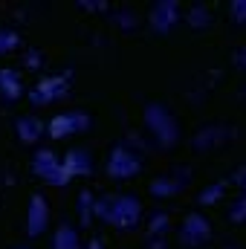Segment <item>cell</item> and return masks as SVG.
Instances as JSON below:
<instances>
[{"label":"cell","mask_w":246,"mask_h":249,"mask_svg":"<svg viewBox=\"0 0 246 249\" xmlns=\"http://www.w3.org/2000/svg\"><path fill=\"white\" fill-rule=\"evenodd\" d=\"M96 217L116 229H136L142 220V203L133 194H116V197H99L96 200Z\"/></svg>","instance_id":"obj_1"},{"label":"cell","mask_w":246,"mask_h":249,"mask_svg":"<svg viewBox=\"0 0 246 249\" xmlns=\"http://www.w3.org/2000/svg\"><path fill=\"white\" fill-rule=\"evenodd\" d=\"M145 124H148L151 136H154L162 148L177 145V139H180V124H177L174 113H171L162 102H151V105L145 107Z\"/></svg>","instance_id":"obj_2"},{"label":"cell","mask_w":246,"mask_h":249,"mask_svg":"<svg viewBox=\"0 0 246 249\" xmlns=\"http://www.w3.org/2000/svg\"><path fill=\"white\" fill-rule=\"evenodd\" d=\"M32 171L35 177H41L47 186H55V188H64L70 186V171L64 168V162L58 160V154L53 148H41L35 151V160H32Z\"/></svg>","instance_id":"obj_3"},{"label":"cell","mask_w":246,"mask_h":249,"mask_svg":"<svg viewBox=\"0 0 246 249\" xmlns=\"http://www.w3.org/2000/svg\"><path fill=\"white\" fill-rule=\"evenodd\" d=\"M67 90H70V75H50V78H41L29 90V102H32V107H47V105L64 99Z\"/></svg>","instance_id":"obj_4"},{"label":"cell","mask_w":246,"mask_h":249,"mask_svg":"<svg viewBox=\"0 0 246 249\" xmlns=\"http://www.w3.org/2000/svg\"><path fill=\"white\" fill-rule=\"evenodd\" d=\"M90 124H93L90 113H84V110H67V113L53 116V122L47 124V133H50L53 139H64V136L90 130Z\"/></svg>","instance_id":"obj_5"},{"label":"cell","mask_w":246,"mask_h":249,"mask_svg":"<svg viewBox=\"0 0 246 249\" xmlns=\"http://www.w3.org/2000/svg\"><path fill=\"white\" fill-rule=\"evenodd\" d=\"M209 238H211V223H209V217H203L200 212L185 214V220L180 223V244L194 249V247L209 244Z\"/></svg>","instance_id":"obj_6"},{"label":"cell","mask_w":246,"mask_h":249,"mask_svg":"<svg viewBox=\"0 0 246 249\" xmlns=\"http://www.w3.org/2000/svg\"><path fill=\"white\" fill-rule=\"evenodd\" d=\"M139 171H142L139 157L130 154L124 145H116V148L110 151V157H107V174H110L113 180H130V177H136Z\"/></svg>","instance_id":"obj_7"},{"label":"cell","mask_w":246,"mask_h":249,"mask_svg":"<svg viewBox=\"0 0 246 249\" xmlns=\"http://www.w3.org/2000/svg\"><path fill=\"white\" fill-rule=\"evenodd\" d=\"M50 226V203L44 194H32L29 206H26V235L29 238H41Z\"/></svg>","instance_id":"obj_8"},{"label":"cell","mask_w":246,"mask_h":249,"mask_svg":"<svg viewBox=\"0 0 246 249\" xmlns=\"http://www.w3.org/2000/svg\"><path fill=\"white\" fill-rule=\"evenodd\" d=\"M180 20V3L177 0H159L151 9V26L157 35H168Z\"/></svg>","instance_id":"obj_9"},{"label":"cell","mask_w":246,"mask_h":249,"mask_svg":"<svg viewBox=\"0 0 246 249\" xmlns=\"http://www.w3.org/2000/svg\"><path fill=\"white\" fill-rule=\"evenodd\" d=\"M64 168L70 171V177H90L93 174V157L84 148H72L64 154Z\"/></svg>","instance_id":"obj_10"},{"label":"cell","mask_w":246,"mask_h":249,"mask_svg":"<svg viewBox=\"0 0 246 249\" xmlns=\"http://www.w3.org/2000/svg\"><path fill=\"white\" fill-rule=\"evenodd\" d=\"M23 96V81L20 72L12 67H0V99L3 102H18Z\"/></svg>","instance_id":"obj_11"},{"label":"cell","mask_w":246,"mask_h":249,"mask_svg":"<svg viewBox=\"0 0 246 249\" xmlns=\"http://www.w3.org/2000/svg\"><path fill=\"white\" fill-rule=\"evenodd\" d=\"M15 130H18V139H20L23 145H32V142L41 139V133L47 130V124L41 122V119H35V116H20V119L15 122Z\"/></svg>","instance_id":"obj_12"},{"label":"cell","mask_w":246,"mask_h":249,"mask_svg":"<svg viewBox=\"0 0 246 249\" xmlns=\"http://www.w3.org/2000/svg\"><path fill=\"white\" fill-rule=\"evenodd\" d=\"M53 249H81V241H78V232L72 223H61L53 235Z\"/></svg>","instance_id":"obj_13"},{"label":"cell","mask_w":246,"mask_h":249,"mask_svg":"<svg viewBox=\"0 0 246 249\" xmlns=\"http://www.w3.org/2000/svg\"><path fill=\"white\" fill-rule=\"evenodd\" d=\"M223 194H226V180H217V183H211V186H206L200 191L197 203H200V206H214Z\"/></svg>","instance_id":"obj_14"},{"label":"cell","mask_w":246,"mask_h":249,"mask_svg":"<svg viewBox=\"0 0 246 249\" xmlns=\"http://www.w3.org/2000/svg\"><path fill=\"white\" fill-rule=\"evenodd\" d=\"M183 183L180 180H174V177H157L154 183H151V191L157 194V197H171L174 191H180Z\"/></svg>","instance_id":"obj_15"},{"label":"cell","mask_w":246,"mask_h":249,"mask_svg":"<svg viewBox=\"0 0 246 249\" xmlns=\"http://www.w3.org/2000/svg\"><path fill=\"white\" fill-rule=\"evenodd\" d=\"M78 214H81V223H93V214H96V203H93V194L90 191H81L78 194Z\"/></svg>","instance_id":"obj_16"},{"label":"cell","mask_w":246,"mask_h":249,"mask_svg":"<svg viewBox=\"0 0 246 249\" xmlns=\"http://www.w3.org/2000/svg\"><path fill=\"white\" fill-rule=\"evenodd\" d=\"M229 220L232 223H246V194H241L235 203H229Z\"/></svg>","instance_id":"obj_17"},{"label":"cell","mask_w":246,"mask_h":249,"mask_svg":"<svg viewBox=\"0 0 246 249\" xmlns=\"http://www.w3.org/2000/svg\"><path fill=\"white\" fill-rule=\"evenodd\" d=\"M18 44H20V35H18V32H12V29H0V55L12 53Z\"/></svg>","instance_id":"obj_18"},{"label":"cell","mask_w":246,"mask_h":249,"mask_svg":"<svg viewBox=\"0 0 246 249\" xmlns=\"http://www.w3.org/2000/svg\"><path fill=\"white\" fill-rule=\"evenodd\" d=\"M209 20H211L209 9H200V6H197V9H191V12H188V23H191V26H197V29H200V26H209Z\"/></svg>","instance_id":"obj_19"},{"label":"cell","mask_w":246,"mask_h":249,"mask_svg":"<svg viewBox=\"0 0 246 249\" xmlns=\"http://www.w3.org/2000/svg\"><path fill=\"white\" fill-rule=\"evenodd\" d=\"M229 9H232V20L235 23H246V0H232Z\"/></svg>","instance_id":"obj_20"},{"label":"cell","mask_w":246,"mask_h":249,"mask_svg":"<svg viewBox=\"0 0 246 249\" xmlns=\"http://www.w3.org/2000/svg\"><path fill=\"white\" fill-rule=\"evenodd\" d=\"M168 226V214L165 212H154V217H151V232H162Z\"/></svg>","instance_id":"obj_21"},{"label":"cell","mask_w":246,"mask_h":249,"mask_svg":"<svg viewBox=\"0 0 246 249\" xmlns=\"http://www.w3.org/2000/svg\"><path fill=\"white\" fill-rule=\"evenodd\" d=\"M232 183H235V186H238V188L246 194V165L235 168V174H232Z\"/></svg>","instance_id":"obj_22"},{"label":"cell","mask_w":246,"mask_h":249,"mask_svg":"<svg viewBox=\"0 0 246 249\" xmlns=\"http://www.w3.org/2000/svg\"><path fill=\"white\" fill-rule=\"evenodd\" d=\"M87 249H105V244H102V241H99V238H93V241H90V244H87Z\"/></svg>","instance_id":"obj_23"},{"label":"cell","mask_w":246,"mask_h":249,"mask_svg":"<svg viewBox=\"0 0 246 249\" xmlns=\"http://www.w3.org/2000/svg\"><path fill=\"white\" fill-rule=\"evenodd\" d=\"M238 64H241V67H246V50H241V53H238Z\"/></svg>","instance_id":"obj_24"},{"label":"cell","mask_w":246,"mask_h":249,"mask_svg":"<svg viewBox=\"0 0 246 249\" xmlns=\"http://www.w3.org/2000/svg\"><path fill=\"white\" fill-rule=\"evenodd\" d=\"M15 249H32V247H15Z\"/></svg>","instance_id":"obj_25"}]
</instances>
